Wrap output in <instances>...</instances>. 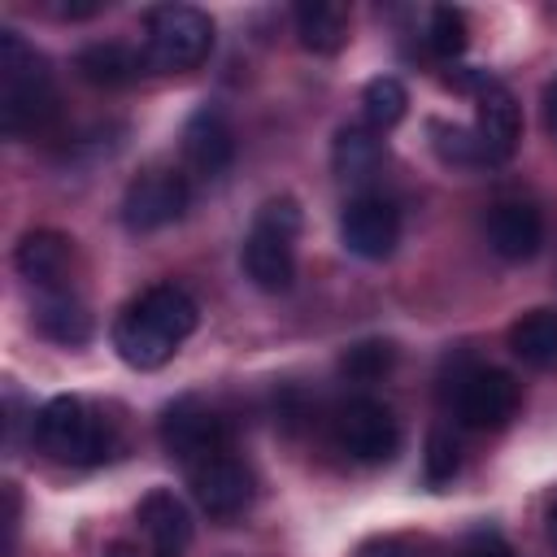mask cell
I'll use <instances>...</instances> for the list:
<instances>
[{
    "mask_svg": "<svg viewBox=\"0 0 557 557\" xmlns=\"http://www.w3.org/2000/svg\"><path fill=\"white\" fill-rule=\"evenodd\" d=\"M196 322H200V309L183 287L152 283L135 300L122 305L109 335H113V348L126 366L157 370L178 352V344L196 331Z\"/></svg>",
    "mask_w": 557,
    "mask_h": 557,
    "instance_id": "1",
    "label": "cell"
},
{
    "mask_svg": "<svg viewBox=\"0 0 557 557\" xmlns=\"http://www.w3.org/2000/svg\"><path fill=\"white\" fill-rule=\"evenodd\" d=\"M52 70L17 30H0V122L9 135H30L52 117Z\"/></svg>",
    "mask_w": 557,
    "mask_h": 557,
    "instance_id": "2",
    "label": "cell"
},
{
    "mask_svg": "<svg viewBox=\"0 0 557 557\" xmlns=\"http://www.w3.org/2000/svg\"><path fill=\"white\" fill-rule=\"evenodd\" d=\"M296 235H300V205L292 196H274L257 209L244 248H239V265L248 274L252 287L261 292H287L296 278Z\"/></svg>",
    "mask_w": 557,
    "mask_h": 557,
    "instance_id": "3",
    "label": "cell"
},
{
    "mask_svg": "<svg viewBox=\"0 0 557 557\" xmlns=\"http://www.w3.org/2000/svg\"><path fill=\"white\" fill-rule=\"evenodd\" d=\"M30 435L35 444L57 457V461H70V466H96L113 453V431L109 422L83 400V396H52L35 422H30Z\"/></svg>",
    "mask_w": 557,
    "mask_h": 557,
    "instance_id": "4",
    "label": "cell"
},
{
    "mask_svg": "<svg viewBox=\"0 0 557 557\" xmlns=\"http://www.w3.org/2000/svg\"><path fill=\"white\" fill-rule=\"evenodd\" d=\"M144 57L152 70H196L213 52V22L196 4H157L144 17Z\"/></svg>",
    "mask_w": 557,
    "mask_h": 557,
    "instance_id": "5",
    "label": "cell"
},
{
    "mask_svg": "<svg viewBox=\"0 0 557 557\" xmlns=\"http://www.w3.org/2000/svg\"><path fill=\"white\" fill-rule=\"evenodd\" d=\"M191 205V178L174 165H148L139 170L122 191V226L131 235H152L161 226H174Z\"/></svg>",
    "mask_w": 557,
    "mask_h": 557,
    "instance_id": "6",
    "label": "cell"
},
{
    "mask_svg": "<svg viewBox=\"0 0 557 557\" xmlns=\"http://www.w3.org/2000/svg\"><path fill=\"white\" fill-rule=\"evenodd\" d=\"M331 440L335 448L357 461V466H383L396 457L400 448V426L392 418V409L374 396H348L335 418H331Z\"/></svg>",
    "mask_w": 557,
    "mask_h": 557,
    "instance_id": "7",
    "label": "cell"
},
{
    "mask_svg": "<svg viewBox=\"0 0 557 557\" xmlns=\"http://www.w3.org/2000/svg\"><path fill=\"white\" fill-rule=\"evenodd\" d=\"M518 405H522V387L513 383V374L492 370V366L466 370L457 379V387H453V413L470 431H500V426H509Z\"/></svg>",
    "mask_w": 557,
    "mask_h": 557,
    "instance_id": "8",
    "label": "cell"
},
{
    "mask_svg": "<svg viewBox=\"0 0 557 557\" xmlns=\"http://www.w3.org/2000/svg\"><path fill=\"white\" fill-rule=\"evenodd\" d=\"M231 444L226 435V422L196 396H183L174 400L165 413H161V448L178 461V466H200L209 457H222Z\"/></svg>",
    "mask_w": 557,
    "mask_h": 557,
    "instance_id": "9",
    "label": "cell"
},
{
    "mask_svg": "<svg viewBox=\"0 0 557 557\" xmlns=\"http://www.w3.org/2000/svg\"><path fill=\"white\" fill-rule=\"evenodd\" d=\"M339 244L361 261H383L400 244V213L387 196L361 191L339 213Z\"/></svg>",
    "mask_w": 557,
    "mask_h": 557,
    "instance_id": "10",
    "label": "cell"
},
{
    "mask_svg": "<svg viewBox=\"0 0 557 557\" xmlns=\"http://www.w3.org/2000/svg\"><path fill=\"white\" fill-rule=\"evenodd\" d=\"M235 161V131L226 122V113L218 104H200L187 122H183V170L191 178H222Z\"/></svg>",
    "mask_w": 557,
    "mask_h": 557,
    "instance_id": "11",
    "label": "cell"
},
{
    "mask_svg": "<svg viewBox=\"0 0 557 557\" xmlns=\"http://www.w3.org/2000/svg\"><path fill=\"white\" fill-rule=\"evenodd\" d=\"M187 483H191L196 505H200L209 518H235V513H244L248 500H252V470H248L239 457H231V453L191 466V470H187Z\"/></svg>",
    "mask_w": 557,
    "mask_h": 557,
    "instance_id": "12",
    "label": "cell"
},
{
    "mask_svg": "<svg viewBox=\"0 0 557 557\" xmlns=\"http://www.w3.org/2000/svg\"><path fill=\"white\" fill-rule=\"evenodd\" d=\"M13 265L26 283H35L39 292H61L70 265H74V239L61 235V231H26L17 239V252H13Z\"/></svg>",
    "mask_w": 557,
    "mask_h": 557,
    "instance_id": "13",
    "label": "cell"
},
{
    "mask_svg": "<svg viewBox=\"0 0 557 557\" xmlns=\"http://www.w3.org/2000/svg\"><path fill=\"white\" fill-rule=\"evenodd\" d=\"M474 135L483 139L487 157L492 161H505L522 135V113H518V100L505 83L487 78L479 91H474Z\"/></svg>",
    "mask_w": 557,
    "mask_h": 557,
    "instance_id": "14",
    "label": "cell"
},
{
    "mask_svg": "<svg viewBox=\"0 0 557 557\" xmlns=\"http://www.w3.org/2000/svg\"><path fill=\"white\" fill-rule=\"evenodd\" d=\"M487 244L500 261H531L544 244V218L527 200H500L487 213Z\"/></svg>",
    "mask_w": 557,
    "mask_h": 557,
    "instance_id": "15",
    "label": "cell"
},
{
    "mask_svg": "<svg viewBox=\"0 0 557 557\" xmlns=\"http://www.w3.org/2000/svg\"><path fill=\"white\" fill-rule=\"evenodd\" d=\"M135 522L144 531V540L152 548L165 553H183L191 544V509L170 492V487H152L139 505H135Z\"/></svg>",
    "mask_w": 557,
    "mask_h": 557,
    "instance_id": "16",
    "label": "cell"
},
{
    "mask_svg": "<svg viewBox=\"0 0 557 557\" xmlns=\"http://www.w3.org/2000/svg\"><path fill=\"white\" fill-rule=\"evenodd\" d=\"M30 322L39 335H48L52 344H87L91 339V313L78 296H70L65 287L61 292H39L35 305H30Z\"/></svg>",
    "mask_w": 557,
    "mask_h": 557,
    "instance_id": "17",
    "label": "cell"
},
{
    "mask_svg": "<svg viewBox=\"0 0 557 557\" xmlns=\"http://www.w3.org/2000/svg\"><path fill=\"white\" fill-rule=\"evenodd\" d=\"M144 65H148V57L126 48V44H91V48H83L74 57L78 78H87L91 87H109V91L113 87H131L144 74Z\"/></svg>",
    "mask_w": 557,
    "mask_h": 557,
    "instance_id": "18",
    "label": "cell"
},
{
    "mask_svg": "<svg viewBox=\"0 0 557 557\" xmlns=\"http://www.w3.org/2000/svg\"><path fill=\"white\" fill-rule=\"evenodd\" d=\"M383 165V139L370 126H339L331 144V170L339 183H370Z\"/></svg>",
    "mask_w": 557,
    "mask_h": 557,
    "instance_id": "19",
    "label": "cell"
},
{
    "mask_svg": "<svg viewBox=\"0 0 557 557\" xmlns=\"http://www.w3.org/2000/svg\"><path fill=\"white\" fill-rule=\"evenodd\" d=\"M292 22H296V35L309 52L331 57L348 44V9L335 0H305V4H296Z\"/></svg>",
    "mask_w": 557,
    "mask_h": 557,
    "instance_id": "20",
    "label": "cell"
},
{
    "mask_svg": "<svg viewBox=\"0 0 557 557\" xmlns=\"http://www.w3.org/2000/svg\"><path fill=\"white\" fill-rule=\"evenodd\" d=\"M509 348L531 370H557V309H531L509 326Z\"/></svg>",
    "mask_w": 557,
    "mask_h": 557,
    "instance_id": "21",
    "label": "cell"
},
{
    "mask_svg": "<svg viewBox=\"0 0 557 557\" xmlns=\"http://www.w3.org/2000/svg\"><path fill=\"white\" fill-rule=\"evenodd\" d=\"M405 109H409V91H405L400 78L379 74V78H370V83L361 87V117H366L370 131H379V135L392 131V126L405 117Z\"/></svg>",
    "mask_w": 557,
    "mask_h": 557,
    "instance_id": "22",
    "label": "cell"
},
{
    "mask_svg": "<svg viewBox=\"0 0 557 557\" xmlns=\"http://www.w3.org/2000/svg\"><path fill=\"white\" fill-rule=\"evenodd\" d=\"M431 148L448 161V165H492L483 139L474 135V126H453V122H431L426 126Z\"/></svg>",
    "mask_w": 557,
    "mask_h": 557,
    "instance_id": "23",
    "label": "cell"
},
{
    "mask_svg": "<svg viewBox=\"0 0 557 557\" xmlns=\"http://www.w3.org/2000/svg\"><path fill=\"white\" fill-rule=\"evenodd\" d=\"M392 366H396V348H392L387 339H361V344H352V348L339 357V370H344L352 383H374V379H383Z\"/></svg>",
    "mask_w": 557,
    "mask_h": 557,
    "instance_id": "24",
    "label": "cell"
},
{
    "mask_svg": "<svg viewBox=\"0 0 557 557\" xmlns=\"http://www.w3.org/2000/svg\"><path fill=\"white\" fill-rule=\"evenodd\" d=\"M426 44H431V52H435V57H444V61L461 57V52H466V44H470V26H466V13H461V9H448V4H440V9L431 13V26H426Z\"/></svg>",
    "mask_w": 557,
    "mask_h": 557,
    "instance_id": "25",
    "label": "cell"
},
{
    "mask_svg": "<svg viewBox=\"0 0 557 557\" xmlns=\"http://www.w3.org/2000/svg\"><path fill=\"white\" fill-rule=\"evenodd\" d=\"M422 466H426V483H448V479L461 470V444L453 440V431L435 426V431L426 435V457H422Z\"/></svg>",
    "mask_w": 557,
    "mask_h": 557,
    "instance_id": "26",
    "label": "cell"
},
{
    "mask_svg": "<svg viewBox=\"0 0 557 557\" xmlns=\"http://www.w3.org/2000/svg\"><path fill=\"white\" fill-rule=\"evenodd\" d=\"M461 557H513V548H509V544H505L496 531L479 527V531H470V535H466Z\"/></svg>",
    "mask_w": 557,
    "mask_h": 557,
    "instance_id": "27",
    "label": "cell"
},
{
    "mask_svg": "<svg viewBox=\"0 0 557 557\" xmlns=\"http://www.w3.org/2000/svg\"><path fill=\"white\" fill-rule=\"evenodd\" d=\"M357 557H413L409 540H396V535H383V540H370Z\"/></svg>",
    "mask_w": 557,
    "mask_h": 557,
    "instance_id": "28",
    "label": "cell"
},
{
    "mask_svg": "<svg viewBox=\"0 0 557 557\" xmlns=\"http://www.w3.org/2000/svg\"><path fill=\"white\" fill-rule=\"evenodd\" d=\"M104 557H183V553H165V548H139L135 540H113L109 548H104Z\"/></svg>",
    "mask_w": 557,
    "mask_h": 557,
    "instance_id": "29",
    "label": "cell"
},
{
    "mask_svg": "<svg viewBox=\"0 0 557 557\" xmlns=\"http://www.w3.org/2000/svg\"><path fill=\"white\" fill-rule=\"evenodd\" d=\"M544 126H548V135L557 139V78L544 87Z\"/></svg>",
    "mask_w": 557,
    "mask_h": 557,
    "instance_id": "30",
    "label": "cell"
},
{
    "mask_svg": "<svg viewBox=\"0 0 557 557\" xmlns=\"http://www.w3.org/2000/svg\"><path fill=\"white\" fill-rule=\"evenodd\" d=\"M548 540H553V548H557V509H553V518H548Z\"/></svg>",
    "mask_w": 557,
    "mask_h": 557,
    "instance_id": "31",
    "label": "cell"
}]
</instances>
